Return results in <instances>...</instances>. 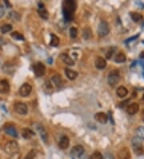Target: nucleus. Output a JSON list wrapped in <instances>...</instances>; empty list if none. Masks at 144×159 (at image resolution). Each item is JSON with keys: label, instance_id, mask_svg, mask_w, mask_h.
Instances as JSON below:
<instances>
[{"label": "nucleus", "instance_id": "2eb2a0df", "mask_svg": "<svg viewBox=\"0 0 144 159\" xmlns=\"http://www.w3.org/2000/svg\"><path fill=\"white\" fill-rule=\"evenodd\" d=\"M70 146V139L67 136H63L60 138L59 142V146L61 150H66Z\"/></svg>", "mask_w": 144, "mask_h": 159}, {"label": "nucleus", "instance_id": "37998d69", "mask_svg": "<svg viewBox=\"0 0 144 159\" xmlns=\"http://www.w3.org/2000/svg\"><path fill=\"white\" fill-rule=\"evenodd\" d=\"M4 2H5V3L7 4V7H8V6H10V7H11V4H10L9 3H7V1H4Z\"/></svg>", "mask_w": 144, "mask_h": 159}, {"label": "nucleus", "instance_id": "4be33fe9", "mask_svg": "<svg viewBox=\"0 0 144 159\" xmlns=\"http://www.w3.org/2000/svg\"><path fill=\"white\" fill-rule=\"evenodd\" d=\"M127 60V56L123 52H119L114 58V61L116 63H124Z\"/></svg>", "mask_w": 144, "mask_h": 159}, {"label": "nucleus", "instance_id": "ea45409f", "mask_svg": "<svg viewBox=\"0 0 144 159\" xmlns=\"http://www.w3.org/2000/svg\"><path fill=\"white\" fill-rule=\"evenodd\" d=\"M5 15V8L3 5H0V19L2 17H3V15Z\"/></svg>", "mask_w": 144, "mask_h": 159}, {"label": "nucleus", "instance_id": "20e7f679", "mask_svg": "<svg viewBox=\"0 0 144 159\" xmlns=\"http://www.w3.org/2000/svg\"><path fill=\"white\" fill-rule=\"evenodd\" d=\"M119 80H120V75H119V71L113 70L108 74L107 81H108V84L111 86H114L115 84H117Z\"/></svg>", "mask_w": 144, "mask_h": 159}, {"label": "nucleus", "instance_id": "dca6fc26", "mask_svg": "<svg viewBox=\"0 0 144 159\" xmlns=\"http://www.w3.org/2000/svg\"><path fill=\"white\" fill-rule=\"evenodd\" d=\"M15 69H16L15 68V65L11 63V62L5 63L4 65H3V70L7 74H12V73H15Z\"/></svg>", "mask_w": 144, "mask_h": 159}, {"label": "nucleus", "instance_id": "c9c22d12", "mask_svg": "<svg viewBox=\"0 0 144 159\" xmlns=\"http://www.w3.org/2000/svg\"><path fill=\"white\" fill-rule=\"evenodd\" d=\"M133 150H134V153H135L136 155H138V156L143 155L144 154L143 146L138 147V148H133Z\"/></svg>", "mask_w": 144, "mask_h": 159}, {"label": "nucleus", "instance_id": "7c9ffc66", "mask_svg": "<svg viewBox=\"0 0 144 159\" xmlns=\"http://www.w3.org/2000/svg\"><path fill=\"white\" fill-rule=\"evenodd\" d=\"M136 134H137L138 138L144 139V127H143V126L138 127L136 129Z\"/></svg>", "mask_w": 144, "mask_h": 159}, {"label": "nucleus", "instance_id": "f257e3e1", "mask_svg": "<svg viewBox=\"0 0 144 159\" xmlns=\"http://www.w3.org/2000/svg\"><path fill=\"white\" fill-rule=\"evenodd\" d=\"M76 6L75 1H73V0H67V1L63 2V11L64 17L67 21L71 20L73 13L75 12V11L76 9Z\"/></svg>", "mask_w": 144, "mask_h": 159}, {"label": "nucleus", "instance_id": "423d86ee", "mask_svg": "<svg viewBox=\"0 0 144 159\" xmlns=\"http://www.w3.org/2000/svg\"><path fill=\"white\" fill-rule=\"evenodd\" d=\"M14 110L19 115H26L27 113V107L26 104L18 102L14 105Z\"/></svg>", "mask_w": 144, "mask_h": 159}, {"label": "nucleus", "instance_id": "b1692460", "mask_svg": "<svg viewBox=\"0 0 144 159\" xmlns=\"http://www.w3.org/2000/svg\"><path fill=\"white\" fill-rule=\"evenodd\" d=\"M131 144L133 148H138V147H141L143 146V139L138 138V137H135L133 138L131 141Z\"/></svg>", "mask_w": 144, "mask_h": 159}, {"label": "nucleus", "instance_id": "c756f323", "mask_svg": "<svg viewBox=\"0 0 144 159\" xmlns=\"http://www.w3.org/2000/svg\"><path fill=\"white\" fill-rule=\"evenodd\" d=\"M38 12L39 16L41 18H42L43 19H47L49 18V14H48V12H47V11L44 8L39 9L38 11Z\"/></svg>", "mask_w": 144, "mask_h": 159}, {"label": "nucleus", "instance_id": "6ab92c4d", "mask_svg": "<svg viewBox=\"0 0 144 159\" xmlns=\"http://www.w3.org/2000/svg\"><path fill=\"white\" fill-rule=\"evenodd\" d=\"M64 71H65V74H66L67 77L69 80H75L77 77H78V73L75 72V71H74V70H71V69H65Z\"/></svg>", "mask_w": 144, "mask_h": 159}, {"label": "nucleus", "instance_id": "412c9836", "mask_svg": "<svg viewBox=\"0 0 144 159\" xmlns=\"http://www.w3.org/2000/svg\"><path fill=\"white\" fill-rule=\"evenodd\" d=\"M5 132L7 133L8 135L14 137V138H18V132L15 129V127H13L11 125H9L7 127L5 128Z\"/></svg>", "mask_w": 144, "mask_h": 159}, {"label": "nucleus", "instance_id": "58836bf2", "mask_svg": "<svg viewBox=\"0 0 144 159\" xmlns=\"http://www.w3.org/2000/svg\"><path fill=\"white\" fill-rule=\"evenodd\" d=\"M103 159H114V155L110 153H106L103 156Z\"/></svg>", "mask_w": 144, "mask_h": 159}, {"label": "nucleus", "instance_id": "a878e982", "mask_svg": "<svg viewBox=\"0 0 144 159\" xmlns=\"http://www.w3.org/2000/svg\"><path fill=\"white\" fill-rule=\"evenodd\" d=\"M130 16L131 18V19L134 22H139L140 20L143 19V15L141 14L138 13V12H131L130 13Z\"/></svg>", "mask_w": 144, "mask_h": 159}, {"label": "nucleus", "instance_id": "6e6552de", "mask_svg": "<svg viewBox=\"0 0 144 159\" xmlns=\"http://www.w3.org/2000/svg\"><path fill=\"white\" fill-rule=\"evenodd\" d=\"M31 91H32V87L30 86L29 84L25 83V84H23L20 87V88H19V94L22 97H26V96H27L30 95Z\"/></svg>", "mask_w": 144, "mask_h": 159}, {"label": "nucleus", "instance_id": "f03ea898", "mask_svg": "<svg viewBox=\"0 0 144 159\" xmlns=\"http://www.w3.org/2000/svg\"><path fill=\"white\" fill-rule=\"evenodd\" d=\"M4 150L7 154L15 155L19 151V146L15 141H11L6 144Z\"/></svg>", "mask_w": 144, "mask_h": 159}, {"label": "nucleus", "instance_id": "aec40b11", "mask_svg": "<svg viewBox=\"0 0 144 159\" xmlns=\"http://www.w3.org/2000/svg\"><path fill=\"white\" fill-rule=\"evenodd\" d=\"M116 94L120 98H123V97H126L127 96L128 90H127V88H125L124 86H119L116 90Z\"/></svg>", "mask_w": 144, "mask_h": 159}, {"label": "nucleus", "instance_id": "72a5a7b5", "mask_svg": "<svg viewBox=\"0 0 144 159\" xmlns=\"http://www.w3.org/2000/svg\"><path fill=\"white\" fill-rule=\"evenodd\" d=\"M43 87H44V90L46 91V92H48V91L52 92L53 91V86H52L51 83L49 80H47V81L44 83Z\"/></svg>", "mask_w": 144, "mask_h": 159}, {"label": "nucleus", "instance_id": "cd10ccee", "mask_svg": "<svg viewBox=\"0 0 144 159\" xmlns=\"http://www.w3.org/2000/svg\"><path fill=\"white\" fill-rule=\"evenodd\" d=\"M91 36V30L90 29V27H85L83 30V37L85 39H89Z\"/></svg>", "mask_w": 144, "mask_h": 159}, {"label": "nucleus", "instance_id": "2f4dec72", "mask_svg": "<svg viewBox=\"0 0 144 159\" xmlns=\"http://www.w3.org/2000/svg\"><path fill=\"white\" fill-rule=\"evenodd\" d=\"M9 18L11 19H14V20L18 21L20 19V15L18 12H16V11H11L9 13Z\"/></svg>", "mask_w": 144, "mask_h": 159}, {"label": "nucleus", "instance_id": "bb28decb", "mask_svg": "<svg viewBox=\"0 0 144 159\" xmlns=\"http://www.w3.org/2000/svg\"><path fill=\"white\" fill-rule=\"evenodd\" d=\"M12 30V25L11 24H4L0 27V31L3 34L8 33Z\"/></svg>", "mask_w": 144, "mask_h": 159}, {"label": "nucleus", "instance_id": "9d476101", "mask_svg": "<svg viewBox=\"0 0 144 159\" xmlns=\"http://www.w3.org/2000/svg\"><path fill=\"white\" fill-rule=\"evenodd\" d=\"M118 157L119 159H131V154L129 149L127 147L122 148L118 153Z\"/></svg>", "mask_w": 144, "mask_h": 159}, {"label": "nucleus", "instance_id": "5701e85b", "mask_svg": "<svg viewBox=\"0 0 144 159\" xmlns=\"http://www.w3.org/2000/svg\"><path fill=\"white\" fill-rule=\"evenodd\" d=\"M52 81L54 83V84H55V86L57 88H60L63 84V80L62 78L59 75H55L52 77Z\"/></svg>", "mask_w": 144, "mask_h": 159}, {"label": "nucleus", "instance_id": "c85d7f7f", "mask_svg": "<svg viewBox=\"0 0 144 159\" xmlns=\"http://www.w3.org/2000/svg\"><path fill=\"white\" fill-rule=\"evenodd\" d=\"M11 35L12 38H14L15 39H16V40H22V41H24V40H25L24 36H23L22 34H20L19 32H18V31H15V32H13V33H11Z\"/></svg>", "mask_w": 144, "mask_h": 159}, {"label": "nucleus", "instance_id": "473e14b6", "mask_svg": "<svg viewBox=\"0 0 144 159\" xmlns=\"http://www.w3.org/2000/svg\"><path fill=\"white\" fill-rule=\"evenodd\" d=\"M89 159H103V156H102V154L100 152L95 151V152H94L93 154L90 155Z\"/></svg>", "mask_w": 144, "mask_h": 159}, {"label": "nucleus", "instance_id": "7ed1b4c3", "mask_svg": "<svg viewBox=\"0 0 144 159\" xmlns=\"http://www.w3.org/2000/svg\"><path fill=\"white\" fill-rule=\"evenodd\" d=\"M110 32V26L108 24V23L106 21L102 20L99 23L98 26L97 33L100 37H104Z\"/></svg>", "mask_w": 144, "mask_h": 159}, {"label": "nucleus", "instance_id": "a211bd4d", "mask_svg": "<svg viewBox=\"0 0 144 159\" xmlns=\"http://www.w3.org/2000/svg\"><path fill=\"white\" fill-rule=\"evenodd\" d=\"M35 135V133L33 130L30 129H27V128H24L22 130V138L25 139H30L32 138Z\"/></svg>", "mask_w": 144, "mask_h": 159}, {"label": "nucleus", "instance_id": "0eeeda50", "mask_svg": "<svg viewBox=\"0 0 144 159\" xmlns=\"http://www.w3.org/2000/svg\"><path fill=\"white\" fill-rule=\"evenodd\" d=\"M83 153H84V148L81 145H77V146H74L71 151V154L74 158H79L83 154Z\"/></svg>", "mask_w": 144, "mask_h": 159}, {"label": "nucleus", "instance_id": "9b49d317", "mask_svg": "<svg viewBox=\"0 0 144 159\" xmlns=\"http://www.w3.org/2000/svg\"><path fill=\"white\" fill-rule=\"evenodd\" d=\"M127 112L129 114V115H135V113L139 112V104L135 103H131V104H129L127 107Z\"/></svg>", "mask_w": 144, "mask_h": 159}, {"label": "nucleus", "instance_id": "c03bdc74", "mask_svg": "<svg viewBox=\"0 0 144 159\" xmlns=\"http://www.w3.org/2000/svg\"><path fill=\"white\" fill-rule=\"evenodd\" d=\"M141 100H142V102L144 104V94L143 95V96H142V99H141Z\"/></svg>", "mask_w": 144, "mask_h": 159}, {"label": "nucleus", "instance_id": "1a4fd4ad", "mask_svg": "<svg viewBox=\"0 0 144 159\" xmlns=\"http://www.w3.org/2000/svg\"><path fill=\"white\" fill-rule=\"evenodd\" d=\"M36 129H37V131H38L40 138H42V141L46 143V142H47V138H48V136H47V131H46V129H45V128H44V126L42 125H41V124H38V125H36Z\"/></svg>", "mask_w": 144, "mask_h": 159}, {"label": "nucleus", "instance_id": "f8f14e48", "mask_svg": "<svg viewBox=\"0 0 144 159\" xmlns=\"http://www.w3.org/2000/svg\"><path fill=\"white\" fill-rule=\"evenodd\" d=\"M94 65L98 69H104L106 67V61L102 56H98L95 59Z\"/></svg>", "mask_w": 144, "mask_h": 159}, {"label": "nucleus", "instance_id": "f3484780", "mask_svg": "<svg viewBox=\"0 0 144 159\" xmlns=\"http://www.w3.org/2000/svg\"><path fill=\"white\" fill-rule=\"evenodd\" d=\"M10 91V84L9 82L6 80H0V93L6 94Z\"/></svg>", "mask_w": 144, "mask_h": 159}, {"label": "nucleus", "instance_id": "f704fd0d", "mask_svg": "<svg viewBox=\"0 0 144 159\" xmlns=\"http://www.w3.org/2000/svg\"><path fill=\"white\" fill-rule=\"evenodd\" d=\"M114 52H115V47H110V48L107 50V52H106V59L110 60V58L112 57V56H113V54L114 53Z\"/></svg>", "mask_w": 144, "mask_h": 159}, {"label": "nucleus", "instance_id": "e433bc0d", "mask_svg": "<svg viewBox=\"0 0 144 159\" xmlns=\"http://www.w3.org/2000/svg\"><path fill=\"white\" fill-rule=\"evenodd\" d=\"M36 156V150H31L29 151V153L26 154L24 159H34Z\"/></svg>", "mask_w": 144, "mask_h": 159}, {"label": "nucleus", "instance_id": "4c0bfd02", "mask_svg": "<svg viewBox=\"0 0 144 159\" xmlns=\"http://www.w3.org/2000/svg\"><path fill=\"white\" fill-rule=\"evenodd\" d=\"M77 35H78V30L75 27H71L70 29V36L71 39H75L77 37Z\"/></svg>", "mask_w": 144, "mask_h": 159}, {"label": "nucleus", "instance_id": "39448f33", "mask_svg": "<svg viewBox=\"0 0 144 159\" xmlns=\"http://www.w3.org/2000/svg\"><path fill=\"white\" fill-rule=\"evenodd\" d=\"M34 73L37 77H43L46 73V67L42 63L38 62L34 65Z\"/></svg>", "mask_w": 144, "mask_h": 159}, {"label": "nucleus", "instance_id": "ddd939ff", "mask_svg": "<svg viewBox=\"0 0 144 159\" xmlns=\"http://www.w3.org/2000/svg\"><path fill=\"white\" fill-rule=\"evenodd\" d=\"M94 118L97 120L98 122H99L100 124H106L108 120V116L106 113L102 112H98L94 115Z\"/></svg>", "mask_w": 144, "mask_h": 159}, {"label": "nucleus", "instance_id": "4468645a", "mask_svg": "<svg viewBox=\"0 0 144 159\" xmlns=\"http://www.w3.org/2000/svg\"><path fill=\"white\" fill-rule=\"evenodd\" d=\"M60 59H61V60L63 62L65 65H69V66H73V65H75V61L72 60L71 57L69 56L68 54L62 53V54L60 55Z\"/></svg>", "mask_w": 144, "mask_h": 159}, {"label": "nucleus", "instance_id": "a19ab883", "mask_svg": "<svg viewBox=\"0 0 144 159\" xmlns=\"http://www.w3.org/2000/svg\"><path fill=\"white\" fill-rule=\"evenodd\" d=\"M139 36V35H134V36H132V37H131V38H129V39H127L126 41H125V43H129V42H131V41H133L134 39H136Z\"/></svg>", "mask_w": 144, "mask_h": 159}, {"label": "nucleus", "instance_id": "393cba45", "mask_svg": "<svg viewBox=\"0 0 144 159\" xmlns=\"http://www.w3.org/2000/svg\"><path fill=\"white\" fill-rule=\"evenodd\" d=\"M59 43V39L57 35L54 34L51 35V41H50V45L51 47H57Z\"/></svg>", "mask_w": 144, "mask_h": 159}, {"label": "nucleus", "instance_id": "79ce46f5", "mask_svg": "<svg viewBox=\"0 0 144 159\" xmlns=\"http://www.w3.org/2000/svg\"><path fill=\"white\" fill-rule=\"evenodd\" d=\"M141 119L144 122V109H143V111L141 112Z\"/></svg>", "mask_w": 144, "mask_h": 159}]
</instances>
